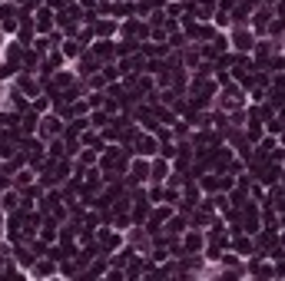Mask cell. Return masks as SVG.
Segmentation results:
<instances>
[{
  "mask_svg": "<svg viewBox=\"0 0 285 281\" xmlns=\"http://www.w3.org/2000/svg\"><path fill=\"white\" fill-rule=\"evenodd\" d=\"M232 40H235V46H239V50H252V33L235 30V33H232Z\"/></svg>",
  "mask_w": 285,
  "mask_h": 281,
  "instance_id": "1",
  "label": "cell"
}]
</instances>
